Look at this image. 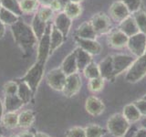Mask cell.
<instances>
[{"label": "cell", "mask_w": 146, "mask_h": 137, "mask_svg": "<svg viewBox=\"0 0 146 137\" xmlns=\"http://www.w3.org/2000/svg\"><path fill=\"white\" fill-rule=\"evenodd\" d=\"M11 30L16 43L23 51L31 50L38 41L31 26H29L20 19L11 26Z\"/></svg>", "instance_id": "obj_1"}, {"label": "cell", "mask_w": 146, "mask_h": 137, "mask_svg": "<svg viewBox=\"0 0 146 137\" xmlns=\"http://www.w3.org/2000/svg\"><path fill=\"white\" fill-rule=\"evenodd\" d=\"M45 71V64L36 61L32 65L29 70L26 72V74L20 78L18 80L23 81L29 86L33 94H35L38 90V88L43 79Z\"/></svg>", "instance_id": "obj_2"}, {"label": "cell", "mask_w": 146, "mask_h": 137, "mask_svg": "<svg viewBox=\"0 0 146 137\" xmlns=\"http://www.w3.org/2000/svg\"><path fill=\"white\" fill-rule=\"evenodd\" d=\"M130 122L123 114L115 113L107 122V131L114 137H122L130 128Z\"/></svg>", "instance_id": "obj_3"}, {"label": "cell", "mask_w": 146, "mask_h": 137, "mask_svg": "<svg viewBox=\"0 0 146 137\" xmlns=\"http://www.w3.org/2000/svg\"><path fill=\"white\" fill-rule=\"evenodd\" d=\"M146 76V53L138 57L128 68L125 80L131 83L138 82Z\"/></svg>", "instance_id": "obj_4"}, {"label": "cell", "mask_w": 146, "mask_h": 137, "mask_svg": "<svg viewBox=\"0 0 146 137\" xmlns=\"http://www.w3.org/2000/svg\"><path fill=\"white\" fill-rule=\"evenodd\" d=\"M50 32H51V25H48L44 35L41 37L38 44L36 50V61L46 64L50 55Z\"/></svg>", "instance_id": "obj_5"}, {"label": "cell", "mask_w": 146, "mask_h": 137, "mask_svg": "<svg viewBox=\"0 0 146 137\" xmlns=\"http://www.w3.org/2000/svg\"><path fill=\"white\" fill-rule=\"evenodd\" d=\"M127 46L131 53L136 57H141L146 53V34L139 32L129 38Z\"/></svg>", "instance_id": "obj_6"}, {"label": "cell", "mask_w": 146, "mask_h": 137, "mask_svg": "<svg viewBox=\"0 0 146 137\" xmlns=\"http://www.w3.org/2000/svg\"><path fill=\"white\" fill-rule=\"evenodd\" d=\"M67 75L63 72L61 68H57L51 70L46 77L48 86L57 91H62L65 85Z\"/></svg>", "instance_id": "obj_7"}, {"label": "cell", "mask_w": 146, "mask_h": 137, "mask_svg": "<svg viewBox=\"0 0 146 137\" xmlns=\"http://www.w3.org/2000/svg\"><path fill=\"white\" fill-rule=\"evenodd\" d=\"M80 88H81V78L79 73L76 72L67 76L62 92L66 97L70 98L79 92Z\"/></svg>", "instance_id": "obj_8"}, {"label": "cell", "mask_w": 146, "mask_h": 137, "mask_svg": "<svg viewBox=\"0 0 146 137\" xmlns=\"http://www.w3.org/2000/svg\"><path fill=\"white\" fill-rule=\"evenodd\" d=\"M95 32L97 35L106 34L111 30V20L104 13H99L91 18L90 20Z\"/></svg>", "instance_id": "obj_9"}, {"label": "cell", "mask_w": 146, "mask_h": 137, "mask_svg": "<svg viewBox=\"0 0 146 137\" xmlns=\"http://www.w3.org/2000/svg\"><path fill=\"white\" fill-rule=\"evenodd\" d=\"M113 59V68H114V75L118 76L124 70H128L130 66L134 61L133 58L129 55L124 54H117L112 56Z\"/></svg>", "instance_id": "obj_10"}, {"label": "cell", "mask_w": 146, "mask_h": 137, "mask_svg": "<svg viewBox=\"0 0 146 137\" xmlns=\"http://www.w3.org/2000/svg\"><path fill=\"white\" fill-rule=\"evenodd\" d=\"M100 75L106 80H114L115 75H114V68H113V59L112 56L106 57L99 64Z\"/></svg>", "instance_id": "obj_11"}, {"label": "cell", "mask_w": 146, "mask_h": 137, "mask_svg": "<svg viewBox=\"0 0 146 137\" xmlns=\"http://www.w3.org/2000/svg\"><path fill=\"white\" fill-rule=\"evenodd\" d=\"M110 14L111 17L117 22H121L130 16V11L127 7L121 1L114 2L110 7Z\"/></svg>", "instance_id": "obj_12"}, {"label": "cell", "mask_w": 146, "mask_h": 137, "mask_svg": "<svg viewBox=\"0 0 146 137\" xmlns=\"http://www.w3.org/2000/svg\"><path fill=\"white\" fill-rule=\"evenodd\" d=\"M85 109L87 112L90 114V115L98 116L104 112L105 106L100 99L95 97V96H90L86 100Z\"/></svg>", "instance_id": "obj_13"}, {"label": "cell", "mask_w": 146, "mask_h": 137, "mask_svg": "<svg viewBox=\"0 0 146 137\" xmlns=\"http://www.w3.org/2000/svg\"><path fill=\"white\" fill-rule=\"evenodd\" d=\"M75 40L77 44L79 45V48L85 50V51L90 53V55H98L100 53L102 49L100 44L95 39H86L76 37Z\"/></svg>", "instance_id": "obj_14"}, {"label": "cell", "mask_w": 146, "mask_h": 137, "mask_svg": "<svg viewBox=\"0 0 146 137\" xmlns=\"http://www.w3.org/2000/svg\"><path fill=\"white\" fill-rule=\"evenodd\" d=\"M71 24H72V19L68 16H67L64 12L58 14L56 17H55L54 26L61 32L65 38L70 33Z\"/></svg>", "instance_id": "obj_15"}, {"label": "cell", "mask_w": 146, "mask_h": 137, "mask_svg": "<svg viewBox=\"0 0 146 137\" xmlns=\"http://www.w3.org/2000/svg\"><path fill=\"white\" fill-rule=\"evenodd\" d=\"M23 100L18 97L17 94H10L5 96L4 109L7 112H17L24 106Z\"/></svg>", "instance_id": "obj_16"}, {"label": "cell", "mask_w": 146, "mask_h": 137, "mask_svg": "<svg viewBox=\"0 0 146 137\" xmlns=\"http://www.w3.org/2000/svg\"><path fill=\"white\" fill-rule=\"evenodd\" d=\"M128 40H129V37L123 33L121 29L111 31L109 36V43L113 48L120 49L127 46Z\"/></svg>", "instance_id": "obj_17"}, {"label": "cell", "mask_w": 146, "mask_h": 137, "mask_svg": "<svg viewBox=\"0 0 146 137\" xmlns=\"http://www.w3.org/2000/svg\"><path fill=\"white\" fill-rule=\"evenodd\" d=\"M61 70L65 74L70 75L78 71V65H77V59H76V51H72L65 58L61 64Z\"/></svg>", "instance_id": "obj_18"}, {"label": "cell", "mask_w": 146, "mask_h": 137, "mask_svg": "<svg viewBox=\"0 0 146 137\" xmlns=\"http://www.w3.org/2000/svg\"><path fill=\"white\" fill-rule=\"evenodd\" d=\"M76 37L80 39H95L97 37V33L95 32L90 21H86L78 27L76 32Z\"/></svg>", "instance_id": "obj_19"}, {"label": "cell", "mask_w": 146, "mask_h": 137, "mask_svg": "<svg viewBox=\"0 0 146 137\" xmlns=\"http://www.w3.org/2000/svg\"><path fill=\"white\" fill-rule=\"evenodd\" d=\"M120 29L123 32V33L129 37V38L140 32L133 17H130V16L121 22Z\"/></svg>", "instance_id": "obj_20"}, {"label": "cell", "mask_w": 146, "mask_h": 137, "mask_svg": "<svg viewBox=\"0 0 146 137\" xmlns=\"http://www.w3.org/2000/svg\"><path fill=\"white\" fill-rule=\"evenodd\" d=\"M76 51V59H77V65H78V70L83 71L84 68L92 61L91 55L88 53L85 50L80 48H78L75 49Z\"/></svg>", "instance_id": "obj_21"}, {"label": "cell", "mask_w": 146, "mask_h": 137, "mask_svg": "<svg viewBox=\"0 0 146 137\" xmlns=\"http://www.w3.org/2000/svg\"><path fill=\"white\" fill-rule=\"evenodd\" d=\"M65 37L54 25H51L50 32V54H52L63 43Z\"/></svg>", "instance_id": "obj_22"}, {"label": "cell", "mask_w": 146, "mask_h": 137, "mask_svg": "<svg viewBox=\"0 0 146 137\" xmlns=\"http://www.w3.org/2000/svg\"><path fill=\"white\" fill-rule=\"evenodd\" d=\"M122 114L129 122H138L141 117V114L140 113L139 110L137 109L136 106L133 104V102L130 103V104H127L126 106L123 108V113Z\"/></svg>", "instance_id": "obj_23"}, {"label": "cell", "mask_w": 146, "mask_h": 137, "mask_svg": "<svg viewBox=\"0 0 146 137\" xmlns=\"http://www.w3.org/2000/svg\"><path fill=\"white\" fill-rule=\"evenodd\" d=\"M47 23L44 22L43 20H41L39 17L38 16V14H36L34 16L33 19H32V23H31V29L33 30L34 34L36 36V38L38 40H39L41 39L46 31V29H47Z\"/></svg>", "instance_id": "obj_24"}, {"label": "cell", "mask_w": 146, "mask_h": 137, "mask_svg": "<svg viewBox=\"0 0 146 137\" xmlns=\"http://www.w3.org/2000/svg\"><path fill=\"white\" fill-rule=\"evenodd\" d=\"M17 82L18 83L17 93V96L23 100V102H24L25 104L29 103L31 100L32 97L34 96L31 89L29 88V85H27V83H25V82L20 81V80H17Z\"/></svg>", "instance_id": "obj_25"}, {"label": "cell", "mask_w": 146, "mask_h": 137, "mask_svg": "<svg viewBox=\"0 0 146 137\" xmlns=\"http://www.w3.org/2000/svg\"><path fill=\"white\" fill-rule=\"evenodd\" d=\"M35 121V115L32 111L27 110L23 111L18 114V127L29 128L30 127Z\"/></svg>", "instance_id": "obj_26"}, {"label": "cell", "mask_w": 146, "mask_h": 137, "mask_svg": "<svg viewBox=\"0 0 146 137\" xmlns=\"http://www.w3.org/2000/svg\"><path fill=\"white\" fill-rule=\"evenodd\" d=\"M1 123L7 129H14L18 126V114L17 112H6L2 117Z\"/></svg>", "instance_id": "obj_27"}, {"label": "cell", "mask_w": 146, "mask_h": 137, "mask_svg": "<svg viewBox=\"0 0 146 137\" xmlns=\"http://www.w3.org/2000/svg\"><path fill=\"white\" fill-rule=\"evenodd\" d=\"M0 20H1L5 25L12 26L15 24L16 22L19 20V17L13 12L7 10V9L1 7L0 9Z\"/></svg>", "instance_id": "obj_28"}, {"label": "cell", "mask_w": 146, "mask_h": 137, "mask_svg": "<svg viewBox=\"0 0 146 137\" xmlns=\"http://www.w3.org/2000/svg\"><path fill=\"white\" fill-rule=\"evenodd\" d=\"M2 7L13 12L18 17H20L23 12L20 7V2L18 0H1Z\"/></svg>", "instance_id": "obj_29"}, {"label": "cell", "mask_w": 146, "mask_h": 137, "mask_svg": "<svg viewBox=\"0 0 146 137\" xmlns=\"http://www.w3.org/2000/svg\"><path fill=\"white\" fill-rule=\"evenodd\" d=\"M20 7L22 12L25 14H31L38 10V0H20Z\"/></svg>", "instance_id": "obj_30"}, {"label": "cell", "mask_w": 146, "mask_h": 137, "mask_svg": "<svg viewBox=\"0 0 146 137\" xmlns=\"http://www.w3.org/2000/svg\"><path fill=\"white\" fill-rule=\"evenodd\" d=\"M107 132L106 129L97 124H90L85 128L86 137H103Z\"/></svg>", "instance_id": "obj_31"}, {"label": "cell", "mask_w": 146, "mask_h": 137, "mask_svg": "<svg viewBox=\"0 0 146 137\" xmlns=\"http://www.w3.org/2000/svg\"><path fill=\"white\" fill-rule=\"evenodd\" d=\"M81 11H82V9H81L80 5L78 3L70 2L65 7H64V13H65L67 16L70 17L71 19H74V18L80 17Z\"/></svg>", "instance_id": "obj_32"}, {"label": "cell", "mask_w": 146, "mask_h": 137, "mask_svg": "<svg viewBox=\"0 0 146 137\" xmlns=\"http://www.w3.org/2000/svg\"><path fill=\"white\" fill-rule=\"evenodd\" d=\"M84 76L87 79L91 80V79H95V78L100 77V70H99V66L96 63L91 61L88 66H87L84 70H83Z\"/></svg>", "instance_id": "obj_33"}, {"label": "cell", "mask_w": 146, "mask_h": 137, "mask_svg": "<svg viewBox=\"0 0 146 137\" xmlns=\"http://www.w3.org/2000/svg\"><path fill=\"white\" fill-rule=\"evenodd\" d=\"M134 20L137 24V27L141 33L146 34V13L143 11L138 10L134 13Z\"/></svg>", "instance_id": "obj_34"}, {"label": "cell", "mask_w": 146, "mask_h": 137, "mask_svg": "<svg viewBox=\"0 0 146 137\" xmlns=\"http://www.w3.org/2000/svg\"><path fill=\"white\" fill-rule=\"evenodd\" d=\"M104 86V79L102 77L91 79L89 81V89L92 92H98L102 90Z\"/></svg>", "instance_id": "obj_35"}, {"label": "cell", "mask_w": 146, "mask_h": 137, "mask_svg": "<svg viewBox=\"0 0 146 137\" xmlns=\"http://www.w3.org/2000/svg\"><path fill=\"white\" fill-rule=\"evenodd\" d=\"M36 14H38V16L39 17V18L41 20H43L44 22L48 23L52 18L54 11L49 7H44L43 6L41 8H38Z\"/></svg>", "instance_id": "obj_36"}, {"label": "cell", "mask_w": 146, "mask_h": 137, "mask_svg": "<svg viewBox=\"0 0 146 137\" xmlns=\"http://www.w3.org/2000/svg\"><path fill=\"white\" fill-rule=\"evenodd\" d=\"M66 137H86L85 128L75 126L70 128L65 134Z\"/></svg>", "instance_id": "obj_37"}, {"label": "cell", "mask_w": 146, "mask_h": 137, "mask_svg": "<svg viewBox=\"0 0 146 137\" xmlns=\"http://www.w3.org/2000/svg\"><path fill=\"white\" fill-rule=\"evenodd\" d=\"M129 9L130 13H135L140 9L141 0H121Z\"/></svg>", "instance_id": "obj_38"}, {"label": "cell", "mask_w": 146, "mask_h": 137, "mask_svg": "<svg viewBox=\"0 0 146 137\" xmlns=\"http://www.w3.org/2000/svg\"><path fill=\"white\" fill-rule=\"evenodd\" d=\"M18 83L15 80L8 81L4 85L3 90L5 95H10V94H17V93Z\"/></svg>", "instance_id": "obj_39"}, {"label": "cell", "mask_w": 146, "mask_h": 137, "mask_svg": "<svg viewBox=\"0 0 146 137\" xmlns=\"http://www.w3.org/2000/svg\"><path fill=\"white\" fill-rule=\"evenodd\" d=\"M133 104L136 106V108L139 110V112L141 115L146 116V100L141 99L138 100H135Z\"/></svg>", "instance_id": "obj_40"}, {"label": "cell", "mask_w": 146, "mask_h": 137, "mask_svg": "<svg viewBox=\"0 0 146 137\" xmlns=\"http://www.w3.org/2000/svg\"><path fill=\"white\" fill-rule=\"evenodd\" d=\"M136 132H137V128H136L135 125L130 126L129 130L127 131V132L122 137H135Z\"/></svg>", "instance_id": "obj_41"}, {"label": "cell", "mask_w": 146, "mask_h": 137, "mask_svg": "<svg viewBox=\"0 0 146 137\" xmlns=\"http://www.w3.org/2000/svg\"><path fill=\"white\" fill-rule=\"evenodd\" d=\"M49 7L52 9V10L55 12V11H60V10H62V7H61V5L59 4V2L58 1V0H55V1L50 5L49 6Z\"/></svg>", "instance_id": "obj_42"}, {"label": "cell", "mask_w": 146, "mask_h": 137, "mask_svg": "<svg viewBox=\"0 0 146 137\" xmlns=\"http://www.w3.org/2000/svg\"><path fill=\"white\" fill-rule=\"evenodd\" d=\"M135 137H146V129L141 127V129H138L136 132Z\"/></svg>", "instance_id": "obj_43"}, {"label": "cell", "mask_w": 146, "mask_h": 137, "mask_svg": "<svg viewBox=\"0 0 146 137\" xmlns=\"http://www.w3.org/2000/svg\"><path fill=\"white\" fill-rule=\"evenodd\" d=\"M6 33V25L0 20V39H2Z\"/></svg>", "instance_id": "obj_44"}, {"label": "cell", "mask_w": 146, "mask_h": 137, "mask_svg": "<svg viewBox=\"0 0 146 137\" xmlns=\"http://www.w3.org/2000/svg\"><path fill=\"white\" fill-rule=\"evenodd\" d=\"M55 0H38L39 4H41L44 7H49Z\"/></svg>", "instance_id": "obj_45"}, {"label": "cell", "mask_w": 146, "mask_h": 137, "mask_svg": "<svg viewBox=\"0 0 146 137\" xmlns=\"http://www.w3.org/2000/svg\"><path fill=\"white\" fill-rule=\"evenodd\" d=\"M18 137H35V134L30 132H23L18 134Z\"/></svg>", "instance_id": "obj_46"}, {"label": "cell", "mask_w": 146, "mask_h": 137, "mask_svg": "<svg viewBox=\"0 0 146 137\" xmlns=\"http://www.w3.org/2000/svg\"><path fill=\"white\" fill-rule=\"evenodd\" d=\"M3 115H4V103L2 102L1 99H0V123H1Z\"/></svg>", "instance_id": "obj_47"}, {"label": "cell", "mask_w": 146, "mask_h": 137, "mask_svg": "<svg viewBox=\"0 0 146 137\" xmlns=\"http://www.w3.org/2000/svg\"><path fill=\"white\" fill-rule=\"evenodd\" d=\"M35 137H51V136H49L48 134L42 132H36L35 134Z\"/></svg>", "instance_id": "obj_48"}, {"label": "cell", "mask_w": 146, "mask_h": 137, "mask_svg": "<svg viewBox=\"0 0 146 137\" xmlns=\"http://www.w3.org/2000/svg\"><path fill=\"white\" fill-rule=\"evenodd\" d=\"M58 1L59 2V4L61 5V7H62L63 9H64V7H65L68 3L70 2V0H58Z\"/></svg>", "instance_id": "obj_49"}, {"label": "cell", "mask_w": 146, "mask_h": 137, "mask_svg": "<svg viewBox=\"0 0 146 137\" xmlns=\"http://www.w3.org/2000/svg\"><path fill=\"white\" fill-rule=\"evenodd\" d=\"M141 127H143V128H145V129H146V116H145L143 119H141Z\"/></svg>", "instance_id": "obj_50"}, {"label": "cell", "mask_w": 146, "mask_h": 137, "mask_svg": "<svg viewBox=\"0 0 146 137\" xmlns=\"http://www.w3.org/2000/svg\"><path fill=\"white\" fill-rule=\"evenodd\" d=\"M70 2H73V3H78V4H80V2H82L83 0H70Z\"/></svg>", "instance_id": "obj_51"}, {"label": "cell", "mask_w": 146, "mask_h": 137, "mask_svg": "<svg viewBox=\"0 0 146 137\" xmlns=\"http://www.w3.org/2000/svg\"><path fill=\"white\" fill-rule=\"evenodd\" d=\"M10 137H18V135H11Z\"/></svg>", "instance_id": "obj_52"}, {"label": "cell", "mask_w": 146, "mask_h": 137, "mask_svg": "<svg viewBox=\"0 0 146 137\" xmlns=\"http://www.w3.org/2000/svg\"><path fill=\"white\" fill-rule=\"evenodd\" d=\"M1 7H2V5H1V0H0V9H1Z\"/></svg>", "instance_id": "obj_53"}, {"label": "cell", "mask_w": 146, "mask_h": 137, "mask_svg": "<svg viewBox=\"0 0 146 137\" xmlns=\"http://www.w3.org/2000/svg\"><path fill=\"white\" fill-rule=\"evenodd\" d=\"M143 99H144V100H146V94H145V95L143 96Z\"/></svg>", "instance_id": "obj_54"}, {"label": "cell", "mask_w": 146, "mask_h": 137, "mask_svg": "<svg viewBox=\"0 0 146 137\" xmlns=\"http://www.w3.org/2000/svg\"><path fill=\"white\" fill-rule=\"evenodd\" d=\"M0 137H5V136H0Z\"/></svg>", "instance_id": "obj_55"}]
</instances>
